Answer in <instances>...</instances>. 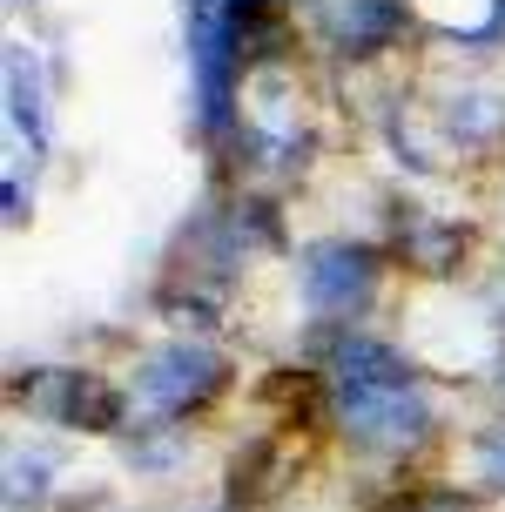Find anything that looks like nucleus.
<instances>
[{"mask_svg":"<svg viewBox=\"0 0 505 512\" xmlns=\"http://www.w3.org/2000/svg\"><path fill=\"white\" fill-rule=\"evenodd\" d=\"M330 378L337 384H411V364L391 344H378V337H344L330 351Z\"/></svg>","mask_w":505,"mask_h":512,"instance_id":"obj_6","label":"nucleus"},{"mask_svg":"<svg viewBox=\"0 0 505 512\" xmlns=\"http://www.w3.org/2000/svg\"><path fill=\"white\" fill-rule=\"evenodd\" d=\"M411 250L425 256V270H445V256L458 250V230H418V236H411Z\"/></svg>","mask_w":505,"mask_h":512,"instance_id":"obj_9","label":"nucleus"},{"mask_svg":"<svg viewBox=\"0 0 505 512\" xmlns=\"http://www.w3.org/2000/svg\"><path fill=\"white\" fill-rule=\"evenodd\" d=\"M371 283H378V263L357 243H317L303 256V297L317 317H351V310L371 304Z\"/></svg>","mask_w":505,"mask_h":512,"instance_id":"obj_3","label":"nucleus"},{"mask_svg":"<svg viewBox=\"0 0 505 512\" xmlns=\"http://www.w3.org/2000/svg\"><path fill=\"white\" fill-rule=\"evenodd\" d=\"M337 418L357 445H378V452L411 445L431 425L418 384H337Z\"/></svg>","mask_w":505,"mask_h":512,"instance_id":"obj_1","label":"nucleus"},{"mask_svg":"<svg viewBox=\"0 0 505 512\" xmlns=\"http://www.w3.org/2000/svg\"><path fill=\"white\" fill-rule=\"evenodd\" d=\"M223 384V358L209 344H169L135 371V398L149 411H189Z\"/></svg>","mask_w":505,"mask_h":512,"instance_id":"obj_2","label":"nucleus"},{"mask_svg":"<svg viewBox=\"0 0 505 512\" xmlns=\"http://www.w3.org/2000/svg\"><path fill=\"white\" fill-rule=\"evenodd\" d=\"M317 27H324L337 48H378L391 41V27H398V0H317Z\"/></svg>","mask_w":505,"mask_h":512,"instance_id":"obj_5","label":"nucleus"},{"mask_svg":"<svg viewBox=\"0 0 505 512\" xmlns=\"http://www.w3.org/2000/svg\"><path fill=\"white\" fill-rule=\"evenodd\" d=\"M404 512H465V499H452V492H418V499H404Z\"/></svg>","mask_w":505,"mask_h":512,"instance_id":"obj_11","label":"nucleus"},{"mask_svg":"<svg viewBox=\"0 0 505 512\" xmlns=\"http://www.w3.org/2000/svg\"><path fill=\"white\" fill-rule=\"evenodd\" d=\"M479 479L485 486H505V425H492V432H479Z\"/></svg>","mask_w":505,"mask_h":512,"instance_id":"obj_8","label":"nucleus"},{"mask_svg":"<svg viewBox=\"0 0 505 512\" xmlns=\"http://www.w3.org/2000/svg\"><path fill=\"white\" fill-rule=\"evenodd\" d=\"M27 398H34V411H48L54 425H88V432H108V425L122 418V398H115L108 384L81 378V371H54V378L34 384Z\"/></svg>","mask_w":505,"mask_h":512,"instance_id":"obj_4","label":"nucleus"},{"mask_svg":"<svg viewBox=\"0 0 505 512\" xmlns=\"http://www.w3.org/2000/svg\"><path fill=\"white\" fill-rule=\"evenodd\" d=\"M438 122H445L452 142H492L505 128V102L499 95H452V108H445Z\"/></svg>","mask_w":505,"mask_h":512,"instance_id":"obj_7","label":"nucleus"},{"mask_svg":"<svg viewBox=\"0 0 505 512\" xmlns=\"http://www.w3.org/2000/svg\"><path fill=\"white\" fill-rule=\"evenodd\" d=\"M41 472H48V459H41V452H34V459H14V486H7V499H14V506H21V499H34V492L48 486Z\"/></svg>","mask_w":505,"mask_h":512,"instance_id":"obj_10","label":"nucleus"}]
</instances>
